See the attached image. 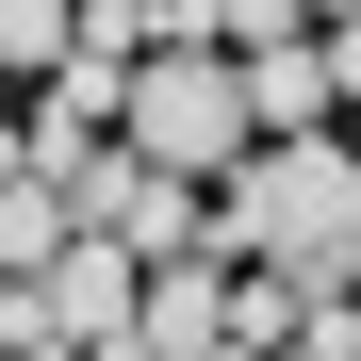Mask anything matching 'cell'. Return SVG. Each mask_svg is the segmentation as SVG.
<instances>
[{
  "instance_id": "obj_4",
  "label": "cell",
  "mask_w": 361,
  "mask_h": 361,
  "mask_svg": "<svg viewBox=\"0 0 361 361\" xmlns=\"http://www.w3.org/2000/svg\"><path fill=\"white\" fill-rule=\"evenodd\" d=\"M230 66H247V132H312V115H329V49H312V33L230 49Z\"/></svg>"
},
{
  "instance_id": "obj_5",
  "label": "cell",
  "mask_w": 361,
  "mask_h": 361,
  "mask_svg": "<svg viewBox=\"0 0 361 361\" xmlns=\"http://www.w3.org/2000/svg\"><path fill=\"white\" fill-rule=\"evenodd\" d=\"M66 33H82V0H0V66L49 82V49H66Z\"/></svg>"
},
{
  "instance_id": "obj_2",
  "label": "cell",
  "mask_w": 361,
  "mask_h": 361,
  "mask_svg": "<svg viewBox=\"0 0 361 361\" xmlns=\"http://www.w3.org/2000/svg\"><path fill=\"white\" fill-rule=\"evenodd\" d=\"M115 132H132L148 164H180V180H214L230 148H247V66H230L214 33H180V49H132V82H115Z\"/></svg>"
},
{
  "instance_id": "obj_6",
  "label": "cell",
  "mask_w": 361,
  "mask_h": 361,
  "mask_svg": "<svg viewBox=\"0 0 361 361\" xmlns=\"http://www.w3.org/2000/svg\"><path fill=\"white\" fill-rule=\"evenodd\" d=\"M279 33H312V0H214V49H279Z\"/></svg>"
},
{
  "instance_id": "obj_1",
  "label": "cell",
  "mask_w": 361,
  "mask_h": 361,
  "mask_svg": "<svg viewBox=\"0 0 361 361\" xmlns=\"http://www.w3.org/2000/svg\"><path fill=\"white\" fill-rule=\"evenodd\" d=\"M214 180H230L214 214H230L247 263H279V279H345L361 263V148L329 132V115H312V132H247Z\"/></svg>"
},
{
  "instance_id": "obj_7",
  "label": "cell",
  "mask_w": 361,
  "mask_h": 361,
  "mask_svg": "<svg viewBox=\"0 0 361 361\" xmlns=\"http://www.w3.org/2000/svg\"><path fill=\"white\" fill-rule=\"evenodd\" d=\"M312 17H345V0H312Z\"/></svg>"
},
{
  "instance_id": "obj_3",
  "label": "cell",
  "mask_w": 361,
  "mask_h": 361,
  "mask_svg": "<svg viewBox=\"0 0 361 361\" xmlns=\"http://www.w3.org/2000/svg\"><path fill=\"white\" fill-rule=\"evenodd\" d=\"M132 345H148V361H214V345H230V295L197 279V247H180V263H148V295H132Z\"/></svg>"
}]
</instances>
